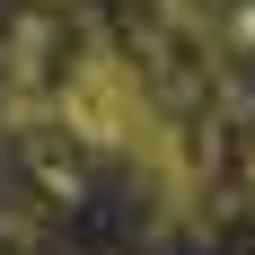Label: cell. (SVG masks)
<instances>
[{
  "label": "cell",
  "mask_w": 255,
  "mask_h": 255,
  "mask_svg": "<svg viewBox=\"0 0 255 255\" xmlns=\"http://www.w3.org/2000/svg\"><path fill=\"white\" fill-rule=\"evenodd\" d=\"M238 203L255 211V141H247V158H238Z\"/></svg>",
  "instance_id": "7a4b0ae2"
},
{
  "label": "cell",
  "mask_w": 255,
  "mask_h": 255,
  "mask_svg": "<svg viewBox=\"0 0 255 255\" xmlns=\"http://www.w3.org/2000/svg\"><path fill=\"white\" fill-rule=\"evenodd\" d=\"M176 106L194 97H167V79L141 62L132 44H79L71 62H62V106H53V124L71 132L79 150H97V158H132V150H150V132L176 115Z\"/></svg>",
  "instance_id": "6da1fadb"
}]
</instances>
